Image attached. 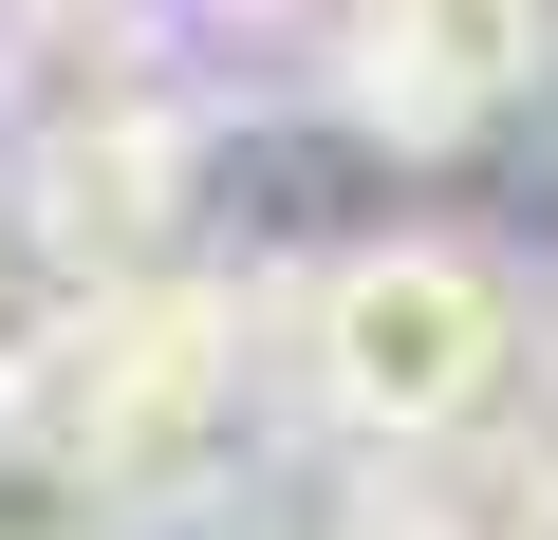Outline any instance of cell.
Returning <instances> with one entry per match:
<instances>
[{"label": "cell", "instance_id": "11", "mask_svg": "<svg viewBox=\"0 0 558 540\" xmlns=\"http://www.w3.org/2000/svg\"><path fill=\"white\" fill-rule=\"evenodd\" d=\"M20 20H75V0H0V38H20Z\"/></svg>", "mask_w": 558, "mask_h": 540}, {"label": "cell", "instance_id": "3", "mask_svg": "<svg viewBox=\"0 0 558 540\" xmlns=\"http://www.w3.org/2000/svg\"><path fill=\"white\" fill-rule=\"evenodd\" d=\"M0 168H20L38 280L112 299V280H168V261H186L205 112H186V75H149V94H75V112H20V131H0Z\"/></svg>", "mask_w": 558, "mask_h": 540}, {"label": "cell", "instance_id": "6", "mask_svg": "<svg viewBox=\"0 0 558 540\" xmlns=\"http://www.w3.org/2000/svg\"><path fill=\"white\" fill-rule=\"evenodd\" d=\"M0 540H149V503L112 484V447H75L57 410L0 392Z\"/></svg>", "mask_w": 558, "mask_h": 540}, {"label": "cell", "instance_id": "1", "mask_svg": "<svg viewBox=\"0 0 558 540\" xmlns=\"http://www.w3.org/2000/svg\"><path fill=\"white\" fill-rule=\"evenodd\" d=\"M0 392L57 410L75 447H112V484L168 521V503H223L242 466H279V392H299V336L279 299H242L223 261H168V280H38L20 336H0Z\"/></svg>", "mask_w": 558, "mask_h": 540}, {"label": "cell", "instance_id": "8", "mask_svg": "<svg viewBox=\"0 0 558 540\" xmlns=\"http://www.w3.org/2000/svg\"><path fill=\"white\" fill-rule=\"evenodd\" d=\"M186 20H205V38H336L354 0H186Z\"/></svg>", "mask_w": 558, "mask_h": 540}, {"label": "cell", "instance_id": "4", "mask_svg": "<svg viewBox=\"0 0 558 540\" xmlns=\"http://www.w3.org/2000/svg\"><path fill=\"white\" fill-rule=\"evenodd\" d=\"M317 57H336V112H354L391 168H465L502 112H539L558 0H354Z\"/></svg>", "mask_w": 558, "mask_h": 540}, {"label": "cell", "instance_id": "10", "mask_svg": "<svg viewBox=\"0 0 558 540\" xmlns=\"http://www.w3.org/2000/svg\"><path fill=\"white\" fill-rule=\"evenodd\" d=\"M539 410H558V280H539Z\"/></svg>", "mask_w": 558, "mask_h": 540}, {"label": "cell", "instance_id": "2", "mask_svg": "<svg viewBox=\"0 0 558 540\" xmlns=\"http://www.w3.org/2000/svg\"><path fill=\"white\" fill-rule=\"evenodd\" d=\"M279 336H299V429L336 447H447L502 429V392L539 373V317L484 242L410 224V242H336L317 280H279Z\"/></svg>", "mask_w": 558, "mask_h": 540}, {"label": "cell", "instance_id": "7", "mask_svg": "<svg viewBox=\"0 0 558 540\" xmlns=\"http://www.w3.org/2000/svg\"><path fill=\"white\" fill-rule=\"evenodd\" d=\"M260 540H373V503H354V447H317L299 484L260 503Z\"/></svg>", "mask_w": 558, "mask_h": 540}, {"label": "cell", "instance_id": "9", "mask_svg": "<svg viewBox=\"0 0 558 540\" xmlns=\"http://www.w3.org/2000/svg\"><path fill=\"white\" fill-rule=\"evenodd\" d=\"M20 261L38 242H20V168H0V336H20Z\"/></svg>", "mask_w": 558, "mask_h": 540}, {"label": "cell", "instance_id": "5", "mask_svg": "<svg viewBox=\"0 0 558 540\" xmlns=\"http://www.w3.org/2000/svg\"><path fill=\"white\" fill-rule=\"evenodd\" d=\"M373 540H558V410L521 429H447V447H354Z\"/></svg>", "mask_w": 558, "mask_h": 540}]
</instances>
